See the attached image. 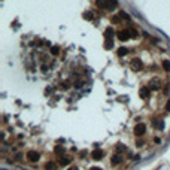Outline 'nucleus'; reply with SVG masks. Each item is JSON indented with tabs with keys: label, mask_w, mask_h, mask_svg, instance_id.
<instances>
[{
	"label": "nucleus",
	"mask_w": 170,
	"mask_h": 170,
	"mask_svg": "<svg viewBox=\"0 0 170 170\" xmlns=\"http://www.w3.org/2000/svg\"><path fill=\"white\" fill-rule=\"evenodd\" d=\"M45 169H46V170H57V164L52 163V161H49V163L45 164Z\"/></svg>",
	"instance_id": "12"
},
{
	"label": "nucleus",
	"mask_w": 170,
	"mask_h": 170,
	"mask_svg": "<svg viewBox=\"0 0 170 170\" xmlns=\"http://www.w3.org/2000/svg\"><path fill=\"white\" fill-rule=\"evenodd\" d=\"M110 21H112L113 24H118V23H119V16H112Z\"/></svg>",
	"instance_id": "23"
},
{
	"label": "nucleus",
	"mask_w": 170,
	"mask_h": 170,
	"mask_svg": "<svg viewBox=\"0 0 170 170\" xmlns=\"http://www.w3.org/2000/svg\"><path fill=\"white\" fill-rule=\"evenodd\" d=\"M145 124L143 122H139V124H136L134 125V128H133V131H134V134L136 136H143V133H145Z\"/></svg>",
	"instance_id": "2"
},
{
	"label": "nucleus",
	"mask_w": 170,
	"mask_h": 170,
	"mask_svg": "<svg viewBox=\"0 0 170 170\" xmlns=\"http://www.w3.org/2000/svg\"><path fill=\"white\" fill-rule=\"evenodd\" d=\"M136 145H137V146H143L145 143H143V140H142V139H137V140H136Z\"/></svg>",
	"instance_id": "24"
},
{
	"label": "nucleus",
	"mask_w": 170,
	"mask_h": 170,
	"mask_svg": "<svg viewBox=\"0 0 170 170\" xmlns=\"http://www.w3.org/2000/svg\"><path fill=\"white\" fill-rule=\"evenodd\" d=\"M91 170H102V169H99V167H96V169H91Z\"/></svg>",
	"instance_id": "28"
},
{
	"label": "nucleus",
	"mask_w": 170,
	"mask_h": 170,
	"mask_svg": "<svg viewBox=\"0 0 170 170\" xmlns=\"http://www.w3.org/2000/svg\"><path fill=\"white\" fill-rule=\"evenodd\" d=\"M39 152H36V151H28L27 152V160L30 161V163H34V161H37L39 160Z\"/></svg>",
	"instance_id": "3"
},
{
	"label": "nucleus",
	"mask_w": 170,
	"mask_h": 170,
	"mask_svg": "<svg viewBox=\"0 0 170 170\" xmlns=\"http://www.w3.org/2000/svg\"><path fill=\"white\" fill-rule=\"evenodd\" d=\"M54 151H55V154H57V155H61V154L64 152V148H63V146H55Z\"/></svg>",
	"instance_id": "15"
},
{
	"label": "nucleus",
	"mask_w": 170,
	"mask_h": 170,
	"mask_svg": "<svg viewBox=\"0 0 170 170\" xmlns=\"http://www.w3.org/2000/svg\"><path fill=\"white\" fill-rule=\"evenodd\" d=\"M117 5H118V2H117V0H109L107 8H109V9H113V8H117Z\"/></svg>",
	"instance_id": "14"
},
{
	"label": "nucleus",
	"mask_w": 170,
	"mask_h": 170,
	"mask_svg": "<svg viewBox=\"0 0 170 170\" xmlns=\"http://www.w3.org/2000/svg\"><path fill=\"white\" fill-rule=\"evenodd\" d=\"M166 107H167V109H169V110H170V100H169V102H167V105H166Z\"/></svg>",
	"instance_id": "26"
},
{
	"label": "nucleus",
	"mask_w": 170,
	"mask_h": 170,
	"mask_svg": "<svg viewBox=\"0 0 170 170\" xmlns=\"http://www.w3.org/2000/svg\"><path fill=\"white\" fill-rule=\"evenodd\" d=\"M51 54H52V55H58V54H60V48H58V46H52V48H51Z\"/></svg>",
	"instance_id": "16"
},
{
	"label": "nucleus",
	"mask_w": 170,
	"mask_h": 170,
	"mask_svg": "<svg viewBox=\"0 0 170 170\" xmlns=\"http://www.w3.org/2000/svg\"><path fill=\"white\" fill-rule=\"evenodd\" d=\"M121 161H122V157H121V155H112V157H110V164H112V166H118Z\"/></svg>",
	"instance_id": "5"
},
{
	"label": "nucleus",
	"mask_w": 170,
	"mask_h": 170,
	"mask_svg": "<svg viewBox=\"0 0 170 170\" xmlns=\"http://www.w3.org/2000/svg\"><path fill=\"white\" fill-rule=\"evenodd\" d=\"M84 20H87V21H91V20H92V15H91L90 12H85V13H84Z\"/></svg>",
	"instance_id": "19"
},
{
	"label": "nucleus",
	"mask_w": 170,
	"mask_h": 170,
	"mask_svg": "<svg viewBox=\"0 0 170 170\" xmlns=\"http://www.w3.org/2000/svg\"><path fill=\"white\" fill-rule=\"evenodd\" d=\"M152 125H154V128H158V130H163L164 128V121H152Z\"/></svg>",
	"instance_id": "8"
},
{
	"label": "nucleus",
	"mask_w": 170,
	"mask_h": 170,
	"mask_svg": "<svg viewBox=\"0 0 170 170\" xmlns=\"http://www.w3.org/2000/svg\"><path fill=\"white\" fill-rule=\"evenodd\" d=\"M69 170H79V169H76V167H70Z\"/></svg>",
	"instance_id": "27"
},
{
	"label": "nucleus",
	"mask_w": 170,
	"mask_h": 170,
	"mask_svg": "<svg viewBox=\"0 0 170 170\" xmlns=\"http://www.w3.org/2000/svg\"><path fill=\"white\" fill-rule=\"evenodd\" d=\"M96 5L100 9H106L107 8V2H106V0H96Z\"/></svg>",
	"instance_id": "9"
},
{
	"label": "nucleus",
	"mask_w": 170,
	"mask_h": 170,
	"mask_svg": "<svg viewBox=\"0 0 170 170\" xmlns=\"http://www.w3.org/2000/svg\"><path fill=\"white\" fill-rule=\"evenodd\" d=\"M106 48H113V40H112V36H107V39H106Z\"/></svg>",
	"instance_id": "13"
},
{
	"label": "nucleus",
	"mask_w": 170,
	"mask_h": 170,
	"mask_svg": "<svg viewBox=\"0 0 170 170\" xmlns=\"http://www.w3.org/2000/svg\"><path fill=\"white\" fill-rule=\"evenodd\" d=\"M115 149H117V152H119V154H121V152H125V151H127V148H125L124 145H118Z\"/></svg>",
	"instance_id": "17"
},
{
	"label": "nucleus",
	"mask_w": 170,
	"mask_h": 170,
	"mask_svg": "<svg viewBox=\"0 0 170 170\" xmlns=\"http://www.w3.org/2000/svg\"><path fill=\"white\" fill-rule=\"evenodd\" d=\"M40 70H42V72H46V70H48V66H46V64H43V66L40 67Z\"/></svg>",
	"instance_id": "25"
},
{
	"label": "nucleus",
	"mask_w": 170,
	"mask_h": 170,
	"mask_svg": "<svg viewBox=\"0 0 170 170\" xmlns=\"http://www.w3.org/2000/svg\"><path fill=\"white\" fill-rule=\"evenodd\" d=\"M70 161H72V158H70V157H64V155H60V158H58V164H60V166H67Z\"/></svg>",
	"instance_id": "6"
},
{
	"label": "nucleus",
	"mask_w": 170,
	"mask_h": 170,
	"mask_svg": "<svg viewBox=\"0 0 170 170\" xmlns=\"http://www.w3.org/2000/svg\"><path fill=\"white\" fill-rule=\"evenodd\" d=\"M117 37L121 40V42H125L128 37H131V34H130V30H119L118 33H117Z\"/></svg>",
	"instance_id": "1"
},
{
	"label": "nucleus",
	"mask_w": 170,
	"mask_h": 170,
	"mask_svg": "<svg viewBox=\"0 0 170 170\" xmlns=\"http://www.w3.org/2000/svg\"><path fill=\"white\" fill-rule=\"evenodd\" d=\"M84 85V82H82V79H78V81H75V87L76 88H81Z\"/></svg>",
	"instance_id": "22"
},
{
	"label": "nucleus",
	"mask_w": 170,
	"mask_h": 170,
	"mask_svg": "<svg viewBox=\"0 0 170 170\" xmlns=\"http://www.w3.org/2000/svg\"><path fill=\"white\" fill-rule=\"evenodd\" d=\"M149 92H151V88H149V87H143L139 94H140L142 97H146V96H149Z\"/></svg>",
	"instance_id": "10"
},
{
	"label": "nucleus",
	"mask_w": 170,
	"mask_h": 170,
	"mask_svg": "<svg viewBox=\"0 0 170 170\" xmlns=\"http://www.w3.org/2000/svg\"><path fill=\"white\" fill-rule=\"evenodd\" d=\"M131 69H133V70H136V72H139V70L142 69V63H140L139 60L131 61Z\"/></svg>",
	"instance_id": "7"
},
{
	"label": "nucleus",
	"mask_w": 170,
	"mask_h": 170,
	"mask_svg": "<svg viewBox=\"0 0 170 170\" xmlns=\"http://www.w3.org/2000/svg\"><path fill=\"white\" fill-rule=\"evenodd\" d=\"M163 67H164V70H170V61L164 60V61H163Z\"/></svg>",
	"instance_id": "20"
},
{
	"label": "nucleus",
	"mask_w": 170,
	"mask_h": 170,
	"mask_svg": "<svg viewBox=\"0 0 170 170\" xmlns=\"http://www.w3.org/2000/svg\"><path fill=\"white\" fill-rule=\"evenodd\" d=\"M103 155H105V152H103L102 149H96V151H94V152L91 154V157H92L94 160H102Z\"/></svg>",
	"instance_id": "4"
},
{
	"label": "nucleus",
	"mask_w": 170,
	"mask_h": 170,
	"mask_svg": "<svg viewBox=\"0 0 170 170\" xmlns=\"http://www.w3.org/2000/svg\"><path fill=\"white\" fill-rule=\"evenodd\" d=\"M58 87H60L61 90H69V87H70V84H69L67 81H64V82H61V84H60Z\"/></svg>",
	"instance_id": "18"
},
{
	"label": "nucleus",
	"mask_w": 170,
	"mask_h": 170,
	"mask_svg": "<svg viewBox=\"0 0 170 170\" xmlns=\"http://www.w3.org/2000/svg\"><path fill=\"white\" fill-rule=\"evenodd\" d=\"M119 16L122 18V20H125V21H128V20H130V16H128L125 12H119Z\"/></svg>",
	"instance_id": "21"
},
{
	"label": "nucleus",
	"mask_w": 170,
	"mask_h": 170,
	"mask_svg": "<svg viewBox=\"0 0 170 170\" xmlns=\"http://www.w3.org/2000/svg\"><path fill=\"white\" fill-rule=\"evenodd\" d=\"M130 54V49L128 48H119L118 49V55L119 57H125V55H128Z\"/></svg>",
	"instance_id": "11"
}]
</instances>
